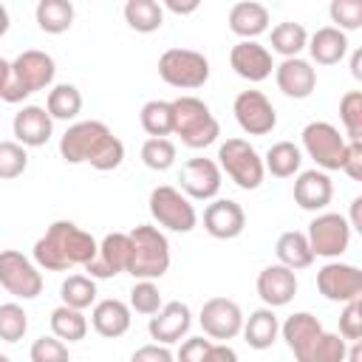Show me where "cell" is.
<instances>
[{
	"label": "cell",
	"instance_id": "6da1fadb",
	"mask_svg": "<svg viewBox=\"0 0 362 362\" xmlns=\"http://www.w3.org/2000/svg\"><path fill=\"white\" fill-rule=\"evenodd\" d=\"M59 156L68 164H90L99 173L116 170L124 161V144L105 122H74L59 139Z\"/></svg>",
	"mask_w": 362,
	"mask_h": 362
},
{
	"label": "cell",
	"instance_id": "7a4b0ae2",
	"mask_svg": "<svg viewBox=\"0 0 362 362\" xmlns=\"http://www.w3.org/2000/svg\"><path fill=\"white\" fill-rule=\"evenodd\" d=\"M96 238L76 226L74 221H54L42 238H37L31 255L37 269L45 272H71L74 266H88L96 257Z\"/></svg>",
	"mask_w": 362,
	"mask_h": 362
},
{
	"label": "cell",
	"instance_id": "3957f363",
	"mask_svg": "<svg viewBox=\"0 0 362 362\" xmlns=\"http://www.w3.org/2000/svg\"><path fill=\"white\" fill-rule=\"evenodd\" d=\"M54 74H57L54 57L45 54V51L28 48V51H23V54L11 62L8 82H6V88H3V93H0V99L8 102V105H17V102L28 99L31 93L51 88V85H54Z\"/></svg>",
	"mask_w": 362,
	"mask_h": 362
},
{
	"label": "cell",
	"instance_id": "277c9868",
	"mask_svg": "<svg viewBox=\"0 0 362 362\" xmlns=\"http://www.w3.org/2000/svg\"><path fill=\"white\" fill-rule=\"evenodd\" d=\"M130 235V260L127 274L136 280H158L170 269V240L158 226L139 223Z\"/></svg>",
	"mask_w": 362,
	"mask_h": 362
},
{
	"label": "cell",
	"instance_id": "5b68a950",
	"mask_svg": "<svg viewBox=\"0 0 362 362\" xmlns=\"http://www.w3.org/2000/svg\"><path fill=\"white\" fill-rule=\"evenodd\" d=\"M173 105V133L189 150H204L221 136V124L212 116L209 105L198 96H178Z\"/></svg>",
	"mask_w": 362,
	"mask_h": 362
},
{
	"label": "cell",
	"instance_id": "8992f818",
	"mask_svg": "<svg viewBox=\"0 0 362 362\" xmlns=\"http://www.w3.org/2000/svg\"><path fill=\"white\" fill-rule=\"evenodd\" d=\"M158 76L178 90H195L209 79V59L192 48H167L158 57Z\"/></svg>",
	"mask_w": 362,
	"mask_h": 362
},
{
	"label": "cell",
	"instance_id": "52a82bcc",
	"mask_svg": "<svg viewBox=\"0 0 362 362\" xmlns=\"http://www.w3.org/2000/svg\"><path fill=\"white\" fill-rule=\"evenodd\" d=\"M218 167L240 189H257L263 184V178H266L263 158L246 139H226L218 147Z\"/></svg>",
	"mask_w": 362,
	"mask_h": 362
},
{
	"label": "cell",
	"instance_id": "ba28073f",
	"mask_svg": "<svg viewBox=\"0 0 362 362\" xmlns=\"http://www.w3.org/2000/svg\"><path fill=\"white\" fill-rule=\"evenodd\" d=\"M303 139V153L317 164V170L331 173L342 170V158L348 150V139L331 124V122H308L300 133Z\"/></svg>",
	"mask_w": 362,
	"mask_h": 362
},
{
	"label": "cell",
	"instance_id": "9c48e42d",
	"mask_svg": "<svg viewBox=\"0 0 362 362\" xmlns=\"http://www.w3.org/2000/svg\"><path fill=\"white\" fill-rule=\"evenodd\" d=\"M147 209H150L153 221H156L161 229H170V232L187 235V232H192L195 223H198V212H195L192 201H189L181 189L167 187V184L153 187L150 201H147Z\"/></svg>",
	"mask_w": 362,
	"mask_h": 362
},
{
	"label": "cell",
	"instance_id": "30bf717a",
	"mask_svg": "<svg viewBox=\"0 0 362 362\" xmlns=\"http://www.w3.org/2000/svg\"><path fill=\"white\" fill-rule=\"evenodd\" d=\"M305 238H308V246H311L314 257L337 260L351 246V226H348L345 215H339V212H320L308 223Z\"/></svg>",
	"mask_w": 362,
	"mask_h": 362
},
{
	"label": "cell",
	"instance_id": "8fae6325",
	"mask_svg": "<svg viewBox=\"0 0 362 362\" xmlns=\"http://www.w3.org/2000/svg\"><path fill=\"white\" fill-rule=\"evenodd\" d=\"M0 286L17 300H34L42 291V274L34 260L17 249L0 252Z\"/></svg>",
	"mask_w": 362,
	"mask_h": 362
},
{
	"label": "cell",
	"instance_id": "7c38bea8",
	"mask_svg": "<svg viewBox=\"0 0 362 362\" xmlns=\"http://www.w3.org/2000/svg\"><path fill=\"white\" fill-rule=\"evenodd\" d=\"M235 122L249 136H266L277 127V110L263 90H240L232 102Z\"/></svg>",
	"mask_w": 362,
	"mask_h": 362
},
{
	"label": "cell",
	"instance_id": "4fadbf2b",
	"mask_svg": "<svg viewBox=\"0 0 362 362\" xmlns=\"http://www.w3.org/2000/svg\"><path fill=\"white\" fill-rule=\"evenodd\" d=\"M317 288L325 300L331 303H351L362 297V272L354 263H342V260H328L320 272H317Z\"/></svg>",
	"mask_w": 362,
	"mask_h": 362
},
{
	"label": "cell",
	"instance_id": "5bb4252c",
	"mask_svg": "<svg viewBox=\"0 0 362 362\" xmlns=\"http://www.w3.org/2000/svg\"><path fill=\"white\" fill-rule=\"evenodd\" d=\"M198 322H201L204 337L218 339V342H226V339H235L240 334V328H243V311L229 297H209L201 305Z\"/></svg>",
	"mask_w": 362,
	"mask_h": 362
},
{
	"label": "cell",
	"instance_id": "9a60e30c",
	"mask_svg": "<svg viewBox=\"0 0 362 362\" xmlns=\"http://www.w3.org/2000/svg\"><path fill=\"white\" fill-rule=\"evenodd\" d=\"M223 173L218 167V161L212 158H187L181 164V189L189 201H215V195L221 192V181Z\"/></svg>",
	"mask_w": 362,
	"mask_h": 362
},
{
	"label": "cell",
	"instance_id": "2e32d148",
	"mask_svg": "<svg viewBox=\"0 0 362 362\" xmlns=\"http://www.w3.org/2000/svg\"><path fill=\"white\" fill-rule=\"evenodd\" d=\"M127 260H130V235L127 232H107L99 240L96 257L85 266V272L93 280H110V277L127 272Z\"/></svg>",
	"mask_w": 362,
	"mask_h": 362
},
{
	"label": "cell",
	"instance_id": "e0dca14e",
	"mask_svg": "<svg viewBox=\"0 0 362 362\" xmlns=\"http://www.w3.org/2000/svg\"><path fill=\"white\" fill-rule=\"evenodd\" d=\"M229 65L246 82H263L274 71L272 51L266 45H260L257 40H240V42H235L232 51H229Z\"/></svg>",
	"mask_w": 362,
	"mask_h": 362
},
{
	"label": "cell",
	"instance_id": "ac0fdd59",
	"mask_svg": "<svg viewBox=\"0 0 362 362\" xmlns=\"http://www.w3.org/2000/svg\"><path fill=\"white\" fill-rule=\"evenodd\" d=\"M204 229L215 240H232L246 229V212L232 198H215L204 209Z\"/></svg>",
	"mask_w": 362,
	"mask_h": 362
},
{
	"label": "cell",
	"instance_id": "d6986e66",
	"mask_svg": "<svg viewBox=\"0 0 362 362\" xmlns=\"http://www.w3.org/2000/svg\"><path fill=\"white\" fill-rule=\"evenodd\" d=\"M189 325H192V311H189V305L181 303V300H170V303H164V305L150 317L147 331H150V337H153L158 345H173V342H178L181 337H187Z\"/></svg>",
	"mask_w": 362,
	"mask_h": 362
},
{
	"label": "cell",
	"instance_id": "ffe728a7",
	"mask_svg": "<svg viewBox=\"0 0 362 362\" xmlns=\"http://www.w3.org/2000/svg\"><path fill=\"white\" fill-rule=\"evenodd\" d=\"M274 82L280 88L283 96L288 99H308L317 88V71L308 59L303 57H291L283 59L280 65H274Z\"/></svg>",
	"mask_w": 362,
	"mask_h": 362
},
{
	"label": "cell",
	"instance_id": "44dd1931",
	"mask_svg": "<svg viewBox=\"0 0 362 362\" xmlns=\"http://www.w3.org/2000/svg\"><path fill=\"white\" fill-rule=\"evenodd\" d=\"M255 286H257V297L263 300L266 308H283L297 294V274L280 263H272L257 274Z\"/></svg>",
	"mask_w": 362,
	"mask_h": 362
},
{
	"label": "cell",
	"instance_id": "7402d4cb",
	"mask_svg": "<svg viewBox=\"0 0 362 362\" xmlns=\"http://www.w3.org/2000/svg\"><path fill=\"white\" fill-rule=\"evenodd\" d=\"M11 130H14V141L17 144H23V147H42L54 136V119L48 116L45 107L25 105V107H20L14 113Z\"/></svg>",
	"mask_w": 362,
	"mask_h": 362
},
{
	"label": "cell",
	"instance_id": "603a6c76",
	"mask_svg": "<svg viewBox=\"0 0 362 362\" xmlns=\"http://www.w3.org/2000/svg\"><path fill=\"white\" fill-rule=\"evenodd\" d=\"M334 198L331 175L322 170H303L294 178V204L305 212H322Z\"/></svg>",
	"mask_w": 362,
	"mask_h": 362
},
{
	"label": "cell",
	"instance_id": "cb8c5ba5",
	"mask_svg": "<svg viewBox=\"0 0 362 362\" xmlns=\"http://www.w3.org/2000/svg\"><path fill=\"white\" fill-rule=\"evenodd\" d=\"M130 305L116 300V297H107V300H99L90 311V325L99 337L105 339H116V337H124L130 331Z\"/></svg>",
	"mask_w": 362,
	"mask_h": 362
},
{
	"label": "cell",
	"instance_id": "d4e9b609",
	"mask_svg": "<svg viewBox=\"0 0 362 362\" xmlns=\"http://www.w3.org/2000/svg\"><path fill=\"white\" fill-rule=\"evenodd\" d=\"M229 31L238 34L240 40H257L260 34L269 31V8L255 0L235 3L229 8Z\"/></svg>",
	"mask_w": 362,
	"mask_h": 362
},
{
	"label": "cell",
	"instance_id": "484cf974",
	"mask_svg": "<svg viewBox=\"0 0 362 362\" xmlns=\"http://www.w3.org/2000/svg\"><path fill=\"white\" fill-rule=\"evenodd\" d=\"M243 339L249 348L255 351H266L277 342V334H280V320L274 314V308H255L249 317H243V328H240Z\"/></svg>",
	"mask_w": 362,
	"mask_h": 362
},
{
	"label": "cell",
	"instance_id": "4316f807",
	"mask_svg": "<svg viewBox=\"0 0 362 362\" xmlns=\"http://www.w3.org/2000/svg\"><path fill=\"white\" fill-rule=\"evenodd\" d=\"M305 48L317 65H337L348 54V34H342L334 25H322L308 37Z\"/></svg>",
	"mask_w": 362,
	"mask_h": 362
},
{
	"label": "cell",
	"instance_id": "83f0119b",
	"mask_svg": "<svg viewBox=\"0 0 362 362\" xmlns=\"http://www.w3.org/2000/svg\"><path fill=\"white\" fill-rule=\"evenodd\" d=\"M274 255H277V263L297 272V269H308L314 263V252L308 246V238L305 232H297V229H288L277 238L274 243Z\"/></svg>",
	"mask_w": 362,
	"mask_h": 362
},
{
	"label": "cell",
	"instance_id": "f1b7e54d",
	"mask_svg": "<svg viewBox=\"0 0 362 362\" xmlns=\"http://www.w3.org/2000/svg\"><path fill=\"white\" fill-rule=\"evenodd\" d=\"M303 167V150L294 141H274L263 156V170L274 178H291Z\"/></svg>",
	"mask_w": 362,
	"mask_h": 362
},
{
	"label": "cell",
	"instance_id": "f546056e",
	"mask_svg": "<svg viewBox=\"0 0 362 362\" xmlns=\"http://www.w3.org/2000/svg\"><path fill=\"white\" fill-rule=\"evenodd\" d=\"M320 331H322V322H320L314 314H308V311H294V314L286 317V322L280 325V337L286 339V345H288L291 354H300Z\"/></svg>",
	"mask_w": 362,
	"mask_h": 362
},
{
	"label": "cell",
	"instance_id": "4dcf8cb0",
	"mask_svg": "<svg viewBox=\"0 0 362 362\" xmlns=\"http://www.w3.org/2000/svg\"><path fill=\"white\" fill-rule=\"evenodd\" d=\"M345 351H348V342L339 334H331L322 328L300 354H294V359L297 362H345Z\"/></svg>",
	"mask_w": 362,
	"mask_h": 362
},
{
	"label": "cell",
	"instance_id": "1f68e13d",
	"mask_svg": "<svg viewBox=\"0 0 362 362\" xmlns=\"http://www.w3.org/2000/svg\"><path fill=\"white\" fill-rule=\"evenodd\" d=\"M45 110H48V116H51L54 122H57V119H59V122L76 119L79 110H82V93H79V88L71 85V82L51 85L48 99H45Z\"/></svg>",
	"mask_w": 362,
	"mask_h": 362
},
{
	"label": "cell",
	"instance_id": "d6a6232c",
	"mask_svg": "<svg viewBox=\"0 0 362 362\" xmlns=\"http://www.w3.org/2000/svg\"><path fill=\"white\" fill-rule=\"evenodd\" d=\"M37 25L45 34H65L74 25V3L68 0H40L34 8Z\"/></svg>",
	"mask_w": 362,
	"mask_h": 362
},
{
	"label": "cell",
	"instance_id": "836d02e7",
	"mask_svg": "<svg viewBox=\"0 0 362 362\" xmlns=\"http://www.w3.org/2000/svg\"><path fill=\"white\" fill-rule=\"evenodd\" d=\"M124 23L139 34H153L164 25V8L156 0H127L124 3Z\"/></svg>",
	"mask_w": 362,
	"mask_h": 362
},
{
	"label": "cell",
	"instance_id": "e575fe53",
	"mask_svg": "<svg viewBox=\"0 0 362 362\" xmlns=\"http://www.w3.org/2000/svg\"><path fill=\"white\" fill-rule=\"evenodd\" d=\"M139 122L150 139H167L173 133V105L167 99H150L141 105Z\"/></svg>",
	"mask_w": 362,
	"mask_h": 362
},
{
	"label": "cell",
	"instance_id": "d590c367",
	"mask_svg": "<svg viewBox=\"0 0 362 362\" xmlns=\"http://www.w3.org/2000/svg\"><path fill=\"white\" fill-rule=\"evenodd\" d=\"M48 322H51V334L62 342H79L88 334V317L76 308H68V305H57L51 311Z\"/></svg>",
	"mask_w": 362,
	"mask_h": 362
},
{
	"label": "cell",
	"instance_id": "8d00e7d4",
	"mask_svg": "<svg viewBox=\"0 0 362 362\" xmlns=\"http://www.w3.org/2000/svg\"><path fill=\"white\" fill-rule=\"evenodd\" d=\"M308 45V31L300 25V23H291V20H283L272 28V51L280 54L283 59H291V57H300V51Z\"/></svg>",
	"mask_w": 362,
	"mask_h": 362
},
{
	"label": "cell",
	"instance_id": "74e56055",
	"mask_svg": "<svg viewBox=\"0 0 362 362\" xmlns=\"http://www.w3.org/2000/svg\"><path fill=\"white\" fill-rule=\"evenodd\" d=\"M59 297H62V305L85 311L96 303V280L88 274H68L59 286Z\"/></svg>",
	"mask_w": 362,
	"mask_h": 362
},
{
	"label": "cell",
	"instance_id": "f35d334b",
	"mask_svg": "<svg viewBox=\"0 0 362 362\" xmlns=\"http://www.w3.org/2000/svg\"><path fill=\"white\" fill-rule=\"evenodd\" d=\"M28 331V314L20 303H3L0 305V339L3 342H20Z\"/></svg>",
	"mask_w": 362,
	"mask_h": 362
},
{
	"label": "cell",
	"instance_id": "ab89813d",
	"mask_svg": "<svg viewBox=\"0 0 362 362\" xmlns=\"http://www.w3.org/2000/svg\"><path fill=\"white\" fill-rule=\"evenodd\" d=\"M339 119L348 141H362V90H348L339 99Z\"/></svg>",
	"mask_w": 362,
	"mask_h": 362
},
{
	"label": "cell",
	"instance_id": "60d3db41",
	"mask_svg": "<svg viewBox=\"0 0 362 362\" xmlns=\"http://www.w3.org/2000/svg\"><path fill=\"white\" fill-rule=\"evenodd\" d=\"M141 161L147 170L164 173L175 164V144L170 139H147L141 144Z\"/></svg>",
	"mask_w": 362,
	"mask_h": 362
},
{
	"label": "cell",
	"instance_id": "b9f144b4",
	"mask_svg": "<svg viewBox=\"0 0 362 362\" xmlns=\"http://www.w3.org/2000/svg\"><path fill=\"white\" fill-rule=\"evenodd\" d=\"M130 311L136 314H144V317H153L164 303H161V291L153 280H136V286L130 288Z\"/></svg>",
	"mask_w": 362,
	"mask_h": 362
},
{
	"label": "cell",
	"instance_id": "7bdbcfd3",
	"mask_svg": "<svg viewBox=\"0 0 362 362\" xmlns=\"http://www.w3.org/2000/svg\"><path fill=\"white\" fill-rule=\"evenodd\" d=\"M28 167V153L17 141H0V181L20 178Z\"/></svg>",
	"mask_w": 362,
	"mask_h": 362
},
{
	"label": "cell",
	"instance_id": "ee69618b",
	"mask_svg": "<svg viewBox=\"0 0 362 362\" xmlns=\"http://www.w3.org/2000/svg\"><path fill=\"white\" fill-rule=\"evenodd\" d=\"M328 14L331 23H337L334 28H339L342 34L362 28V0H331Z\"/></svg>",
	"mask_w": 362,
	"mask_h": 362
},
{
	"label": "cell",
	"instance_id": "f6af8a7d",
	"mask_svg": "<svg viewBox=\"0 0 362 362\" xmlns=\"http://www.w3.org/2000/svg\"><path fill=\"white\" fill-rule=\"evenodd\" d=\"M28 356H31V362H71L68 345H65L62 339H57L54 334H51V337H40V339H34Z\"/></svg>",
	"mask_w": 362,
	"mask_h": 362
},
{
	"label": "cell",
	"instance_id": "bcb514c9",
	"mask_svg": "<svg viewBox=\"0 0 362 362\" xmlns=\"http://www.w3.org/2000/svg\"><path fill=\"white\" fill-rule=\"evenodd\" d=\"M339 337L345 342H359V337H362V297L342 305V314H339Z\"/></svg>",
	"mask_w": 362,
	"mask_h": 362
},
{
	"label": "cell",
	"instance_id": "7dc6e473",
	"mask_svg": "<svg viewBox=\"0 0 362 362\" xmlns=\"http://www.w3.org/2000/svg\"><path fill=\"white\" fill-rule=\"evenodd\" d=\"M212 348V339L206 337H187L181 348L175 351V362H206V354Z\"/></svg>",
	"mask_w": 362,
	"mask_h": 362
},
{
	"label": "cell",
	"instance_id": "c3c4849f",
	"mask_svg": "<svg viewBox=\"0 0 362 362\" xmlns=\"http://www.w3.org/2000/svg\"><path fill=\"white\" fill-rule=\"evenodd\" d=\"M130 362H175V354L167 348V345H158V342H150V345H141L133 351Z\"/></svg>",
	"mask_w": 362,
	"mask_h": 362
},
{
	"label": "cell",
	"instance_id": "681fc988",
	"mask_svg": "<svg viewBox=\"0 0 362 362\" xmlns=\"http://www.w3.org/2000/svg\"><path fill=\"white\" fill-rule=\"evenodd\" d=\"M342 173L351 181L362 178V141H348V150H345V158H342Z\"/></svg>",
	"mask_w": 362,
	"mask_h": 362
},
{
	"label": "cell",
	"instance_id": "f907efd6",
	"mask_svg": "<svg viewBox=\"0 0 362 362\" xmlns=\"http://www.w3.org/2000/svg\"><path fill=\"white\" fill-rule=\"evenodd\" d=\"M206 362H240L238 359V351L226 342H212L209 354H206Z\"/></svg>",
	"mask_w": 362,
	"mask_h": 362
},
{
	"label": "cell",
	"instance_id": "816d5d0a",
	"mask_svg": "<svg viewBox=\"0 0 362 362\" xmlns=\"http://www.w3.org/2000/svg\"><path fill=\"white\" fill-rule=\"evenodd\" d=\"M198 0H189V3H178V0H164V6L161 8H170L173 14H192V11H198Z\"/></svg>",
	"mask_w": 362,
	"mask_h": 362
},
{
	"label": "cell",
	"instance_id": "f5cc1de1",
	"mask_svg": "<svg viewBox=\"0 0 362 362\" xmlns=\"http://www.w3.org/2000/svg\"><path fill=\"white\" fill-rule=\"evenodd\" d=\"M359 206H362V198L356 195L354 201H351V218H345L348 221V226H351V232L356 229V232H362V218H359Z\"/></svg>",
	"mask_w": 362,
	"mask_h": 362
},
{
	"label": "cell",
	"instance_id": "db71d44e",
	"mask_svg": "<svg viewBox=\"0 0 362 362\" xmlns=\"http://www.w3.org/2000/svg\"><path fill=\"white\" fill-rule=\"evenodd\" d=\"M351 76L354 79H362V51L359 48L351 54Z\"/></svg>",
	"mask_w": 362,
	"mask_h": 362
},
{
	"label": "cell",
	"instance_id": "11a10c76",
	"mask_svg": "<svg viewBox=\"0 0 362 362\" xmlns=\"http://www.w3.org/2000/svg\"><path fill=\"white\" fill-rule=\"evenodd\" d=\"M345 359L348 362H362V345L359 342H351L348 351H345Z\"/></svg>",
	"mask_w": 362,
	"mask_h": 362
},
{
	"label": "cell",
	"instance_id": "9f6ffc18",
	"mask_svg": "<svg viewBox=\"0 0 362 362\" xmlns=\"http://www.w3.org/2000/svg\"><path fill=\"white\" fill-rule=\"evenodd\" d=\"M8 71H11V62L0 57V93H3V88H6V82H8Z\"/></svg>",
	"mask_w": 362,
	"mask_h": 362
},
{
	"label": "cell",
	"instance_id": "6f0895ef",
	"mask_svg": "<svg viewBox=\"0 0 362 362\" xmlns=\"http://www.w3.org/2000/svg\"><path fill=\"white\" fill-rule=\"evenodd\" d=\"M8 25H11V20H8V8H6V6L0 3V37H6Z\"/></svg>",
	"mask_w": 362,
	"mask_h": 362
},
{
	"label": "cell",
	"instance_id": "680465c9",
	"mask_svg": "<svg viewBox=\"0 0 362 362\" xmlns=\"http://www.w3.org/2000/svg\"><path fill=\"white\" fill-rule=\"evenodd\" d=\"M0 362H11V359H8V356H6V354H0Z\"/></svg>",
	"mask_w": 362,
	"mask_h": 362
}]
</instances>
